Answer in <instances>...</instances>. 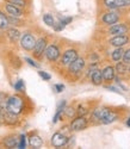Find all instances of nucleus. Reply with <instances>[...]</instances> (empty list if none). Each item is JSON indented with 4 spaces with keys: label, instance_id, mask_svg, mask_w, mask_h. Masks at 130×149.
I'll list each match as a JSON object with an SVG mask.
<instances>
[{
    "label": "nucleus",
    "instance_id": "nucleus-6",
    "mask_svg": "<svg viewBox=\"0 0 130 149\" xmlns=\"http://www.w3.org/2000/svg\"><path fill=\"white\" fill-rule=\"evenodd\" d=\"M35 43H36V38H35V36L30 32H27V33H24L23 37H22V40H20V45L23 49H25V50H28V52H31L34 47H35Z\"/></svg>",
    "mask_w": 130,
    "mask_h": 149
},
{
    "label": "nucleus",
    "instance_id": "nucleus-4",
    "mask_svg": "<svg viewBox=\"0 0 130 149\" xmlns=\"http://www.w3.org/2000/svg\"><path fill=\"white\" fill-rule=\"evenodd\" d=\"M60 48L55 44H50V45H47L45 48V50H44V55L47 57L48 61L50 62H55L59 60L60 57Z\"/></svg>",
    "mask_w": 130,
    "mask_h": 149
},
{
    "label": "nucleus",
    "instance_id": "nucleus-34",
    "mask_svg": "<svg viewBox=\"0 0 130 149\" xmlns=\"http://www.w3.org/2000/svg\"><path fill=\"white\" fill-rule=\"evenodd\" d=\"M38 74H40V77H41L43 80H45V81H48V80L51 79L50 74H48V73H45V72H43V70H40V72H38Z\"/></svg>",
    "mask_w": 130,
    "mask_h": 149
},
{
    "label": "nucleus",
    "instance_id": "nucleus-18",
    "mask_svg": "<svg viewBox=\"0 0 130 149\" xmlns=\"http://www.w3.org/2000/svg\"><path fill=\"white\" fill-rule=\"evenodd\" d=\"M18 137L16 135H10L4 139L3 141V144L6 147V148H17L18 147Z\"/></svg>",
    "mask_w": 130,
    "mask_h": 149
},
{
    "label": "nucleus",
    "instance_id": "nucleus-13",
    "mask_svg": "<svg viewBox=\"0 0 130 149\" xmlns=\"http://www.w3.org/2000/svg\"><path fill=\"white\" fill-rule=\"evenodd\" d=\"M128 30H129V26L127 25V24H124V23L117 24L116 23V24H113V25L110 26L109 33L113 35V36H116V35H125L128 32Z\"/></svg>",
    "mask_w": 130,
    "mask_h": 149
},
{
    "label": "nucleus",
    "instance_id": "nucleus-30",
    "mask_svg": "<svg viewBox=\"0 0 130 149\" xmlns=\"http://www.w3.org/2000/svg\"><path fill=\"white\" fill-rule=\"evenodd\" d=\"M25 147H27V136L23 134V135H20V137L18 140V148L24 149Z\"/></svg>",
    "mask_w": 130,
    "mask_h": 149
},
{
    "label": "nucleus",
    "instance_id": "nucleus-35",
    "mask_svg": "<svg viewBox=\"0 0 130 149\" xmlns=\"http://www.w3.org/2000/svg\"><path fill=\"white\" fill-rule=\"evenodd\" d=\"M72 20H73V19H72L71 17H67V18H64V17H59V22H61L64 26H66L67 24H69Z\"/></svg>",
    "mask_w": 130,
    "mask_h": 149
},
{
    "label": "nucleus",
    "instance_id": "nucleus-22",
    "mask_svg": "<svg viewBox=\"0 0 130 149\" xmlns=\"http://www.w3.org/2000/svg\"><path fill=\"white\" fill-rule=\"evenodd\" d=\"M123 53H124V50L122 49V47L116 48L115 50L112 52V54H111V58H112L115 62H118V61L122 60V57H123Z\"/></svg>",
    "mask_w": 130,
    "mask_h": 149
},
{
    "label": "nucleus",
    "instance_id": "nucleus-17",
    "mask_svg": "<svg viewBox=\"0 0 130 149\" xmlns=\"http://www.w3.org/2000/svg\"><path fill=\"white\" fill-rule=\"evenodd\" d=\"M115 73H116V70H115V68H113L112 66H108V67H105V68L101 70L103 80H105V81L110 82V81L113 80V78H115Z\"/></svg>",
    "mask_w": 130,
    "mask_h": 149
},
{
    "label": "nucleus",
    "instance_id": "nucleus-29",
    "mask_svg": "<svg viewBox=\"0 0 130 149\" xmlns=\"http://www.w3.org/2000/svg\"><path fill=\"white\" fill-rule=\"evenodd\" d=\"M87 113H88L87 107H85L84 105H79V106H78V110H76V115L78 116H86Z\"/></svg>",
    "mask_w": 130,
    "mask_h": 149
},
{
    "label": "nucleus",
    "instance_id": "nucleus-36",
    "mask_svg": "<svg viewBox=\"0 0 130 149\" xmlns=\"http://www.w3.org/2000/svg\"><path fill=\"white\" fill-rule=\"evenodd\" d=\"M25 61H27L30 66H32V67H35V68H38V67H40V66H38V63H36V62H35L34 60H31V58H29V57L25 58Z\"/></svg>",
    "mask_w": 130,
    "mask_h": 149
},
{
    "label": "nucleus",
    "instance_id": "nucleus-24",
    "mask_svg": "<svg viewBox=\"0 0 130 149\" xmlns=\"http://www.w3.org/2000/svg\"><path fill=\"white\" fill-rule=\"evenodd\" d=\"M115 70H116L117 73H118L120 75H123V74H125L127 72H129V69H128V65H125L124 62L118 61V62H117V65H116Z\"/></svg>",
    "mask_w": 130,
    "mask_h": 149
},
{
    "label": "nucleus",
    "instance_id": "nucleus-3",
    "mask_svg": "<svg viewBox=\"0 0 130 149\" xmlns=\"http://www.w3.org/2000/svg\"><path fill=\"white\" fill-rule=\"evenodd\" d=\"M48 41H47V37H41V38H38L36 40V43H35V47L32 49V54L35 57L37 58H40L43 54H44V50H45V48H47V44Z\"/></svg>",
    "mask_w": 130,
    "mask_h": 149
},
{
    "label": "nucleus",
    "instance_id": "nucleus-11",
    "mask_svg": "<svg viewBox=\"0 0 130 149\" xmlns=\"http://www.w3.org/2000/svg\"><path fill=\"white\" fill-rule=\"evenodd\" d=\"M68 143V137L66 135H63L62 132H55L53 136H51V144L56 148L63 147Z\"/></svg>",
    "mask_w": 130,
    "mask_h": 149
},
{
    "label": "nucleus",
    "instance_id": "nucleus-7",
    "mask_svg": "<svg viewBox=\"0 0 130 149\" xmlns=\"http://www.w3.org/2000/svg\"><path fill=\"white\" fill-rule=\"evenodd\" d=\"M103 4L110 10H117L130 6V0H103Z\"/></svg>",
    "mask_w": 130,
    "mask_h": 149
},
{
    "label": "nucleus",
    "instance_id": "nucleus-26",
    "mask_svg": "<svg viewBox=\"0 0 130 149\" xmlns=\"http://www.w3.org/2000/svg\"><path fill=\"white\" fill-rule=\"evenodd\" d=\"M43 22L47 24L48 26H53L54 23H55V19H54V17L51 16L50 13H45V15L43 16Z\"/></svg>",
    "mask_w": 130,
    "mask_h": 149
},
{
    "label": "nucleus",
    "instance_id": "nucleus-38",
    "mask_svg": "<svg viewBox=\"0 0 130 149\" xmlns=\"http://www.w3.org/2000/svg\"><path fill=\"white\" fill-rule=\"evenodd\" d=\"M106 88H109V90H111V91H113V92H116V93H121V91H120V90H117L116 87H112V86H108Z\"/></svg>",
    "mask_w": 130,
    "mask_h": 149
},
{
    "label": "nucleus",
    "instance_id": "nucleus-28",
    "mask_svg": "<svg viewBox=\"0 0 130 149\" xmlns=\"http://www.w3.org/2000/svg\"><path fill=\"white\" fill-rule=\"evenodd\" d=\"M8 18V23H10V25H22V20L20 18L18 17H12V16H7Z\"/></svg>",
    "mask_w": 130,
    "mask_h": 149
},
{
    "label": "nucleus",
    "instance_id": "nucleus-10",
    "mask_svg": "<svg viewBox=\"0 0 130 149\" xmlns=\"http://www.w3.org/2000/svg\"><path fill=\"white\" fill-rule=\"evenodd\" d=\"M76 57H78V52L75 49H68V50L63 53V55L61 57V63H62V66L68 67V65H71Z\"/></svg>",
    "mask_w": 130,
    "mask_h": 149
},
{
    "label": "nucleus",
    "instance_id": "nucleus-1",
    "mask_svg": "<svg viewBox=\"0 0 130 149\" xmlns=\"http://www.w3.org/2000/svg\"><path fill=\"white\" fill-rule=\"evenodd\" d=\"M5 109L12 113L20 115L25 110V99L22 95H17V94L11 95L7 98V100L5 103Z\"/></svg>",
    "mask_w": 130,
    "mask_h": 149
},
{
    "label": "nucleus",
    "instance_id": "nucleus-14",
    "mask_svg": "<svg viewBox=\"0 0 130 149\" xmlns=\"http://www.w3.org/2000/svg\"><path fill=\"white\" fill-rule=\"evenodd\" d=\"M5 11L7 12L8 16H12V17H18V18H20V17L24 15L23 8L17 7V6L12 5V4H10V3H6V4H5Z\"/></svg>",
    "mask_w": 130,
    "mask_h": 149
},
{
    "label": "nucleus",
    "instance_id": "nucleus-33",
    "mask_svg": "<svg viewBox=\"0 0 130 149\" xmlns=\"http://www.w3.org/2000/svg\"><path fill=\"white\" fill-rule=\"evenodd\" d=\"M53 28H54V30H55V31H62V30L64 29V25H63V24H62L61 22H57V23H54Z\"/></svg>",
    "mask_w": 130,
    "mask_h": 149
},
{
    "label": "nucleus",
    "instance_id": "nucleus-41",
    "mask_svg": "<svg viewBox=\"0 0 130 149\" xmlns=\"http://www.w3.org/2000/svg\"><path fill=\"white\" fill-rule=\"evenodd\" d=\"M0 98H1V94H0Z\"/></svg>",
    "mask_w": 130,
    "mask_h": 149
},
{
    "label": "nucleus",
    "instance_id": "nucleus-25",
    "mask_svg": "<svg viewBox=\"0 0 130 149\" xmlns=\"http://www.w3.org/2000/svg\"><path fill=\"white\" fill-rule=\"evenodd\" d=\"M6 3H10L12 5H15L17 7H20V8H24V7H27L28 5V1L27 0H5Z\"/></svg>",
    "mask_w": 130,
    "mask_h": 149
},
{
    "label": "nucleus",
    "instance_id": "nucleus-5",
    "mask_svg": "<svg viewBox=\"0 0 130 149\" xmlns=\"http://www.w3.org/2000/svg\"><path fill=\"white\" fill-rule=\"evenodd\" d=\"M0 122L3 124H5V125H16V124H18V122H19V118H18V115L12 113L5 109L1 117H0Z\"/></svg>",
    "mask_w": 130,
    "mask_h": 149
},
{
    "label": "nucleus",
    "instance_id": "nucleus-21",
    "mask_svg": "<svg viewBox=\"0 0 130 149\" xmlns=\"http://www.w3.org/2000/svg\"><path fill=\"white\" fill-rule=\"evenodd\" d=\"M7 37L12 43H16L20 38V32H19V30H17L15 28H11L7 30Z\"/></svg>",
    "mask_w": 130,
    "mask_h": 149
},
{
    "label": "nucleus",
    "instance_id": "nucleus-9",
    "mask_svg": "<svg viewBox=\"0 0 130 149\" xmlns=\"http://www.w3.org/2000/svg\"><path fill=\"white\" fill-rule=\"evenodd\" d=\"M120 20V15L117 13L115 11H110V12H106V13H104L103 17H101V22L105 24V25H113V24L118 23Z\"/></svg>",
    "mask_w": 130,
    "mask_h": 149
},
{
    "label": "nucleus",
    "instance_id": "nucleus-27",
    "mask_svg": "<svg viewBox=\"0 0 130 149\" xmlns=\"http://www.w3.org/2000/svg\"><path fill=\"white\" fill-rule=\"evenodd\" d=\"M63 113L66 115L68 118H73V117L76 115V110H74V109H73V107H71V106H69V107H67V106H66V107L63 109Z\"/></svg>",
    "mask_w": 130,
    "mask_h": 149
},
{
    "label": "nucleus",
    "instance_id": "nucleus-39",
    "mask_svg": "<svg viewBox=\"0 0 130 149\" xmlns=\"http://www.w3.org/2000/svg\"><path fill=\"white\" fill-rule=\"evenodd\" d=\"M4 110H5V106H4L3 104H0V117H1V115H3V112H4Z\"/></svg>",
    "mask_w": 130,
    "mask_h": 149
},
{
    "label": "nucleus",
    "instance_id": "nucleus-15",
    "mask_svg": "<svg viewBox=\"0 0 130 149\" xmlns=\"http://www.w3.org/2000/svg\"><path fill=\"white\" fill-rule=\"evenodd\" d=\"M111 109H109V107H98V109H96L93 112H92V120L93 122H101V119L105 117L106 115H108V112L110 111Z\"/></svg>",
    "mask_w": 130,
    "mask_h": 149
},
{
    "label": "nucleus",
    "instance_id": "nucleus-23",
    "mask_svg": "<svg viewBox=\"0 0 130 149\" xmlns=\"http://www.w3.org/2000/svg\"><path fill=\"white\" fill-rule=\"evenodd\" d=\"M8 26H10V23H8L7 16L4 13V12L0 11V30H5Z\"/></svg>",
    "mask_w": 130,
    "mask_h": 149
},
{
    "label": "nucleus",
    "instance_id": "nucleus-42",
    "mask_svg": "<svg viewBox=\"0 0 130 149\" xmlns=\"http://www.w3.org/2000/svg\"><path fill=\"white\" fill-rule=\"evenodd\" d=\"M129 70H130V67H129Z\"/></svg>",
    "mask_w": 130,
    "mask_h": 149
},
{
    "label": "nucleus",
    "instance_id": "nucleus-31",
    "mask_svg": "<svg viewBox=\"0 0 130 149\" xmlns=\"http://www.w3.org/2000/svg\"><path fill=\"white\" fill-rule=\"evenodd\" d=\"M15 90H16L17 92H24V90H25V85H24V81H23V80H18V81L16 82V85H15Z\"/></svg>",
    "mask_w": 130,
    "mask_h": 149
},
{
    "label": "nucleus",
    "instance_id": "nucleus-12",
    "mask_svg": "<svg viewBox=\"0 0 130 149\" xmlns=\"http://www.w3.org/2000/svg\"><path fill=\"white\" fill-rule=\"evenodd\" d=\"M129 41H130V37L127 35H116L115 37H112V38L109 41V43H110V45L118 48V47H123V45L128 44Z\"/></svg>",
    "mask_w": 130,
    "mask_h": 149
},
{
    "label": "nucleus",
    "instance_id": "nucleus-8",
    "mask_svg": "<svg viewBox=\"0 0 130 149\" xmlns=\"http://www.w3.org/2000/svg\"><path fill=\"white\" fill-rule=\"evenodd\" d=\"M84 67H85V60L78 56L71 65H68V70L71 74H78L84 69Z\"/></svg>",
    "mask_w": 130,
    "mask_h": 149
},
{
    "label": "nucleus",
    "instance_id": "nucleus-37",
    "mask_svg": "<svg viewBox=\"0 0 130 149\" xmlns=\"http://www.w3.org/2000/svg\"><path fill=\"white\" fill-rule=\"evenodd\" d=\"M54 87H55V90H56L57 93H61V92L64 90V85H62V84H56Z\"/></svg>",
    "mask_w": 130,
    "mask_h": 149
},
{
    "label": "nucleus",
    "instance_id": "nucleus-2",
    "mask_svg": "<svg viewBox=\"0 0 130 149\" xmlns=\"http://www.w3.org/2000/svg\"><path fill=\"white\" fill-rule=\"evenodd\" d=\"M88 125V120L85 116H78L71 122V130L72 131H81L85 130Z\"/></svg>",
    "mask_w": 130,
    "mask_h": 149
},
{
    "label": "nucleus",
    "instance_id": "nucleus-32",
    "mask_svg": "<svg viewBox=\"0 0 130 149\" xmlns=\"http://www.w3.org/2000/svg\"><path fill=\"white\" fill-rule=\"evenodd\" d=\"M122 60H123V62L125 65H130V48L128 49V50H125L124 53H123V57H122Z\"/></svg>",
    "mask_w": 130,
    "mask_h": 149
},
{
    "label": "nucleus",
    "instance_id": "nucleus-16",
    "mask_svg": "<svg viewBox=\"0 0 130 149\" xmlns=\"http://www.w3.org/2000/svg\"><path fill=\"white\" fill-rule=\"evenodd\" d=\"M28 142L30 144V147L32 148H41L43 146V140L40 135H37V134H31L29 136V139H28Z\"/></svg>",
    "mask_w": 130,
    "mask_h": 149
},
{
    "label": "nucleus",
    "instance_id": "nucleus-19",
    "mask_svg": "<svg viewBox=\"0 0 130 149\" xmlns=\"http://www.w3.org/2000/svg\"><path fill=\"white\" fill-rule=\"evenodd\" d=\"M91 81H92L93 85L99 86L103 84V75H101V70L100 69H94L92 73H91Z\"/></svg>",
    "mask_w": 130,
    "mask_h": 149
},
{
    "label": "nucleus",
    "instance_id": "nucleus-40",
    "mask_svg": "<svg viewBox=\"0 0 130 149\" xmlns=\"http://www.w3.org/2000/svg\"><path fill=\"white\" fill-rule=\"evenodd\" d=\"M127 125L130 127V116H129V118H128V120H127Z\"/></svg>",
    "mask_w": 130,
    "mask_h": 149
},
{
    "label": "nucleus",
    "instance_id": "nucleus-20",
    "mask_svg": "<svg viewBox=\"0 0 130 149\" xmlns=\"http://www.w3.org/2000/svg\"><path fill=\"white\" fill-rule=\"evenodd\" d=\"M117 119H118V113L115 112V111H112V110H110L108 112V115L101 119L100 123H103V124H110V123H113Z\"/></svg>",
    "mask_w": 130,
    "mask_h": 149
}]
</instances>
